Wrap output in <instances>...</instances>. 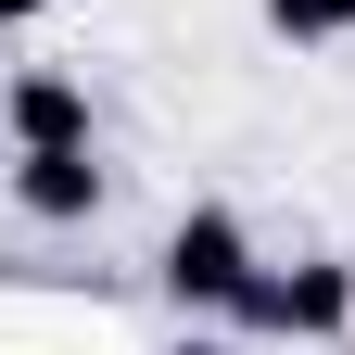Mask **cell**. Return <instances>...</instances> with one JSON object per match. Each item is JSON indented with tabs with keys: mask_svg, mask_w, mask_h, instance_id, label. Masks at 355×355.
Listing matches in <instances>:
<instances>
[{
	"mask_svg": "<svg viewBox=\"0 0 355 355\" xmlns=\"http://www.w3.org/2000/svg\"><path fill=\"white\" fill-rule=\"evenodd\" d=\"M241 279H254V254H241V216H178V241H165V292L178 304H241Z\"/></svg>",
	"mask_w": 355,
	"mask_h": 355,
	"instance_id": "6da1fadb",
	"label": "cell"
},
{
	"mask_svg": "<svg viewBox=\"0 0 355 355\" xmlns=\"http://www.w3.org/2000/svg\"><path fill=\"white\" fill-rule=\"evenodd\" d=\"M229 318H254V330H304V343H330V330L355 318V279H343V266H292V279H266V266H254Z\"/></svg>",
	"mask_w": 355,
	"mask_h": 355,
	"instance_id": "7a4b0ae2",
	"label": "cell"
},
{
	"mask_svg": "<svg viewBox=\"0 0 355 355\" xmlns=\"http://www.w3.org/2000/svg\"><path fill=\"white\" fill-rule=\"evenodd\" d=\"M13 191H26V216H89L102 203V165H89V140H64V153H26Z\"/></svg>",
	"mask_w": 355,
	"mask_h": 355,
	"instance_id": "3957f363",
	"label": "cell"
},
{
	"mask_svg": "<svg viewBox=\"0 0 355 355\" xmlns=\"http://www.w3.org/2000/svg\"><path fill=\"white\" fill-rule=\"evenodd\" d=\"M0 114H13V140H26V153H64V140H89V102H76L64 76H26Z\"/></svg>",
	"mask_w": 355,
	"mask_h": 355,
	"instance_id": "277c9868",
	"label": "cell"
},
{
	"mask_svg": "<svg viewBox=\"0 0 355 355\" xmlns=\"http://www.w3.org/2000/svg\"><path fill=\"white\" fill-rule=\"evenodd\" d=\"M266 26H279V38H343L355 0H266Z\"/></svg>",
	"mask_w": 355,
	"mask_h": 355,
	"instance_id": "5b68a950",
	"label": "cell"
},
{
	"mask_svg": "<svg viewBox=\"0 0 355 355\" xmlns=\"http://www.w3.org/2000/svg\"><path fill=\"white\" fill-rule=\"evenodd\" d=\"M26 13H51V0H0V26H26Z\"/></svg>",
	"mask_w": 355,
	"mask_h": 355,
	"instance_id": "8992f818",
	"label": "cell"
},
{
	"mask_svg": "<svg viewBox=\"0 0 355 355\" xmlns=\"http://www.w3.org/2000/svg\"><path fill=\"white\" fill-rule=\"evenodd\" d=\"M191 355H229V343H191Z\"/></svg>",
	"mask_w": 355,
	"mask_h": 355,
	"instance_id": "52a82bcc",
	"label": "cell"
}]
</instances>
